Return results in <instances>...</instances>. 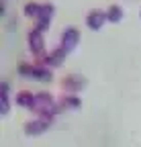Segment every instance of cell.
<instances>
[{"instance_id":"obj_11","label":"cell","mask_w":141,"mask_h":147,"mask_svg":"<svg viewBox=\"0 0 141 147\" xmlns=\"http://www.w3.org/2000/svg\"><path fill=\"white\" fill-rule=\"evenodd\" d=\"M10 108V102H8V82H2V88H0V113L6 115Z\"/></svg>"},{"instance_id":"obj_3","label":"cell","mask_w":141,"mask_h":147,"mask_svg":"<svg viewBox=\"0 0 141 147\" xmlns=\"http://www.w3.org/2000/svg\"><path fill=\"white\" fill-rule=\"evenodd\" d=\"M27 39H29V49L33 51V55H37V57H45V43H43V31L39 29H33L29 31L27 35Z\"/></svg>"},{"instance_id":"obj_10","label":"cell","mask_w":141,"mask_h":147,"mask_svg":"<svg viewBox=\"0 0 141 147\" xmlns=\"http://www.w3.org/2000/svg\"><path fill=\"white\" fill-rule=\"evenodd\" d=\"M14 102L19 106H23V108H27V110H33V106H35V94H31V92H21V94H16Z\"/></svg>"},{"instance_id":"obj_4","label":"cell","mask_w":141,"mask_h":147,"mask_svg":"<svg viewBox=\"0 0 141 147\" xmlns=\"http://www.w3.org/2000/svg\"><path fill=\"white\" fill-rule=\"evenodd\" d=\"M65 57H67V51L59 45L57 49H53L51 53H45V57H41V63H45L49 67H59L65 61Z\"/></svg>"},{"instance_id":"obj_6","label":"cell","mask_w":141,"mask_h":147,"mask_svg":"<svg viewBox=\"0 0 141 147\" xmlns=\"http://www.w3.org/2000/svg\"><path fill=\"white\" fill-rule=\"evenodd\" d=\"M53 12H55L53 4H43V6H41V12H39V16H37V27H35V29L47 31L51 18H53Z\"/></svg>"},{"instance_id":"obj_2","label":"cell","mask_w":141,"mask_h":147,"mask_svg":"<svg viewBox=\"0 0 141 147\" xmlns=\"http://www.w3.org/2000/svg\"><path fill=\"white\" fill-rule=\"evenodd\" d=\"M53 119L55 117H49V115H39V119L35 121H29L25 125V133L31 137V135H41L45 133L47 129H51V125H53Z\"/></svg>"},{"instance_id":"obj_5","label":"cell","mask_w":141,"mask_h":147,"mask_svg":"<svg viewBox=\"0 0 141 147\" xmlns=\"http://www.w3.org/2000/svg\"><path fill=\"white\" fill-rule=\"evenodd\" d=\"M78 41H80V33H78V29L69 27V29H65V31L61 33V47H63L67 53L76 49Z\"/></svg>"},{"instance_id":"obj_1","label":"cell","mask_w":141,"mask_h":147,"mask_svg":"<svg viewBox=\"0 0 141 147\" xmlns=\"http://www.w3.org/2000/svg\"><path fill=\"white\" fill-rule=\"evenodd\" d=\"M19 74L23 78H31V80H39V82H51L53 80V74L51 69L43 67V65H29V63H23L19 67Z\"/></svg>"},{"instance_id":"obj_9","label":"cell","mask_w":141,"mask_h":147,"mask_svg":"<svg viewBox=\"0 0 141 147\" xmlns=\"http://www.w3.org/2000/svg\"><path fill=\"white\" fill-rule=\"evenodd\" d=\"M57 104L61 106V110H65V108H69V110H74V108H78L82 102H80V98L76 96V94H63L59 100H57Z\"/></svg>"},{"instance_id":"obj_7","label":"cell","mask_w":141,"mask_h":147,"mask_svg":"<svg viewBox=\"0 0 141 147\" xmlns=\"http://www.w3.org/2000/svg\"><path fill=\"white\" fill-rule=\"evenodd\" d=\"M107 21H109L107 12H102V10H92L90 14L86 16V25H88V29H92V31H100Z\"/></svg>"},{"instance_id":"obj_8","label":"cell","mask_w":141,"mask_h":147,"mask_svg":"<svg viewBox=\"0 0 141 147\" xmlns=\"http://www.w3.org/2000/svg\"><path fill=\"white\" fill-rule=\"evenodd\" d=\"M61 86H63V90H67V94H72V92H78L86 86V80L80 76H67V78H63Z\"/></svg>"},{"instance_id":"obj_13","label":"cell","mask_w":141,"mask_h":147,"mask_svg":"<svg viewBox=\"0 0 141 147\" xmlns=\"http://www.w3.org/2000/svg\"><path fill=\"white\" fill-rule=\"evenodd\" d=\"M41 6H43V4H39V2H27V4H25V14L37 18L39 12H41Z\"/></svg>"},{"instance_id":"obj_12","label":"cell","mask_w":141,"mask_h":147,"mask_svg":"<svg viewBox=\"0 0 141 147\" xmlns=\"http://www.w3.org/2000/svg\"><path fill=\"white\" fill-rule=\"evenodd\" d=\"M107 18H109L111 23H121V21H123V8L117 6V4L109 6V10H107Z\"/></svg>"}]
</instances>
